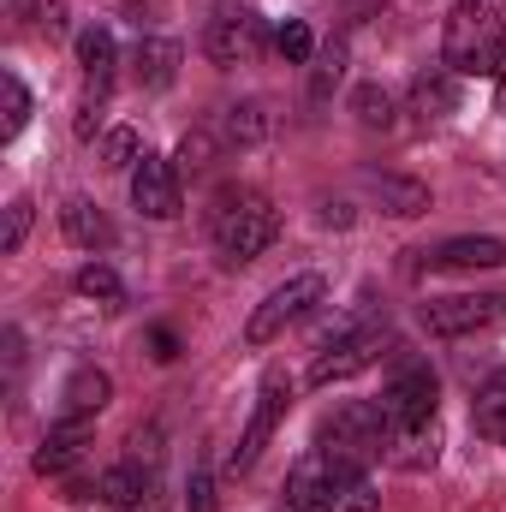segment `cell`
Listing matches in <instances>:
<instances>
[{"instance_id": "19", "label": "cell", "mask_w": 506, "mask_h": 512, "mask_svg": "<svg viewBox=\"0 0 506 512\" xmlns=\"http://www.w3.org/2000/svg\"><path fill=\"white\" fill-rule=\"evenodd\" d=\"M506 245L501 239H447L429 251V268H501Z\"/></svg>"}, {"instance_id": "7", "label": "cell", "mask_w": 506, "mask_h": 512, "mask_svg": "<svg viewBox=\"0 0 506 512\" xmlns=\"http://www.w3.org/2000/svg\"><path fill=\"white\" fill-rule=\"evenodd\" d=\"M429 334L459 340V334H495L506 328V292H459V298H429L423 304Z\"/></svg>"}, {"instance_id": "36", "label": "cell", "mask_w": 506, "mask_h": 512, "mask_svg": "<svg viewBox=\"0 0 506 512\" xmlns=\"http://www.w3.org/2000/svg\"><path fill=\"white\" fill-rule=\"evenodd\" d=\"M495 12H501V18H506V0H495Z\"/></svg>"}, {"instance_id": "12", "label": "cell", "mask_w": 506, "mask_h": 512, "mask_svg": "<svg viewBox=\"0 0 506 512\" xmlns=\"http://www.w3.org/2000/svg\"><path fill=\"white\" fill-rule=\"evenodd\" d=\"M90 435H96V417H66V411H60V423H54V429L42 435V447H36V471H42V477L72 471V465L84 459Z\"/></svg>"}, {"instance_id": "20", "label": "cell", "mask_w": 506, "mask_h": 512, "mask_svg": "<svg viewBox=\"0 0 506 512\" xmlns=\"http://www.w3.org/2000/svg\"><path fill=\"white\" fill-rule=\"evenodd\" d=\"M453 108H459V72H423V78L411 84V114L447 120Z\"/></svg>"}, {"instance_id": "29", "label": "cell", "mask_w": 506, "mask_h": 512, "mask_svg": "<svg viewBox=\"0 0 506 512\" xmlns=\"http://www.w3.org/2000/svg\"><path fill=\"white\" fill-rule=\"evenodd\" d=\"M30 197H12L6 203V227H0V251L12 256V251H24V239H30Z\"/></svg>"}, {"instance_id": "33", "label": "cell", "mask_w": 506, "mask_h": 512, "mask_svg": "<svg viewBox=\"0 0 506 512\" xmlns=\"http://www.w3.org/2000/svg\"><path fill=\"white\" fill-rule=\"evenodd\" d=\"M42 30H48V36H60V30H66V6H60V0H48V6H42Z\"/></svg>"}, {"instance_id": "24", "label": "cell", "mask_w": 506, "mask_h": 512, "mask_svg": "<svg viewBox=\"0 0 506 512\" xmlns=\"http://www.w3.org/2000/svg\"><path fill=\"white\" fill-rule=\"evenodd\" d=\"M221 131H227V143H239V149H256V143L268 137V108H262V102H239V108H227Z\"/></svg>"}, {"instance_id": "37", "label": "cell", "mask_w": 506, "mask_h": 512, "mask_svg": "<svg viewBox=\"0 0 506 512\" xmlns=\"http://www.w3.org/2000/svg\"><path fill=\"white\" fill-rule=\"evenodd\" d=\"M501 72H506V54H501Z\"/></svg>"}, {"instance_id": "11", "label": "cell", "mask_w": 506, "mask_h": 512, "mask_svg": "<svg viewBox=\"0 0 506 512\" xmlns=\"http://www.w3.org/2000/svg\"><path fill=\"white\" fill-rule=\"evenodd\" d=\"M131 203H137V215H149V221H173V215L185 209V197H179V167L161 161V155H143V161L131 167Z\"/></svg>"}, {"instance_id": "23", "label": "cell", "mask_w": 506, "mask_h": 512, "mask_svg": "<svg viewBox=\"0 0 506 512\" xmlns=\"http://www.w3.org/2000/svg\"><path fill=\"white\" fill-rule=\"evenodd\" d=\"M72 286H78V298H96V304H108V310H114V304H126V280H120L108 262H84Z\"/></svg>"}, {"instance_id": "28", "label": "cell", "mask_w": 506, "mask_h": 512, "mask_svg": "<svg viewBox=\"0 0 506 512\" xmlns=\"http://www.w3.org/2000/svg\"><path fill=\"white\" fill-rule=\"evenodd\" d=\"M274 48H280V60L304 66V60L316 54V36H310V24H304V18H286V24L274 30Z\"/></svg>"}, {"instance_id": "3", "label": "cell", "mask_w": 506, "mask_h": 512, "mask_svg": "<svg viewBox=\"0 0 506 512\" xmlns=\"http://www.w3.org/2000/svg\"><path fill=\"white\" fill-rule=\"evenodd\" d=\"M441 54H447V72L471 78V72H501L506 54V18L483 0H459L447 12V36H441Z\"/></svg>"}, {"instance_id": "9", "label": "cell", "mask_w": 506, "mask_h": 512, "mask_svg": "<svg viewBox=\"0 0 506 512\" xmlns=\"http://www.w3.org/2000/svg\"><path fill=\"white\" fill-rule=\"evenodd\" d=\"M286 399H292V376H286V370H268L262 387H256L251 423H245V435H239V447H233V471H251L256 459H262L268 435H274V429H280V417H286Z\"/></svg>"}, {"instance_id": "26", "label": "cell", "mask_w": 506, "mask_h": 512, "mask_svg": "<svg viewBox=\"0 0 506 512\" xmlns=\"http://www.w3.org/2000/svg\"><path fill=\"white\" fill-rule=\"evenodd\" d=\"M340 78H346V42H328V48L316 54V72H310V96H316V102H328Z\"/></svg>"}, {"instance_id": "16", "label": "cell", "mask_w": 506, "mask_h": 512, "mask_svg": "<svg viewBox=\"0 0 506 512\" xmlns=\"http://www.w3.org/2000/svg\"><path fill=\"white\" fill-rule=\"evenodd\" d=\"M370 197L381 203V215H399V221H411V215H429V185H423V179L376 173V179H370Z\"/></svg>"}, {"instance_id": "10", "label": "cell", "mask_w": 506, "mask_h": 512, "mask_svg": "<svg viewBox=\"0 0 506 512\" xmlns=\"http://www.w3.org/2000/svg\"><path fill=\"white\" fill-rule=\"evenodd\" d=\"M381 346H387V334H381V328H364V334H346V340L322 346V352H316V364H310V387L352 382L358 370H370V364L381 358Z\"/></svg>"}, {"instance_id": "1", "label": "cell", "mask_w": 506, "mask_h": 512, "mask_svg": "<svg viewBox=\"0 0 506 512\" xmlns=\"http://www.w3.org/2000/svg\"><path fill=\"white\" fill-rule=\"evenodd\" d=\"M381 495L364 465H346L334 453H304L286 477V512H376Z\"/></svg>"}, {"instance_id": "27", "label": "cell", "mask_w": 506, "mask_h": 512, "mask_svg": "<svg viewBox=\"0 0 506 512\" xmlns=\"http://www.w3.org/2000/svg\"><path fill=\"white\" fill-rule=\"evenodd\" d=\"M0 96H6V120H0V143H12L18 131L30 126V90H24V84H18V78L6 72V78H0Z\"/></svg>"}, {"instance_id": "22", "label": "cell", "mask_w": 506, "mask_h": 512, "mask_svg": "<svg viewBox=\"0 0 506 512\" xmlns=\"http://www.w3.org/2000/svg\"><path fill=\"white\" fill-rule=\"evenodd\" d=\"M114 60H120V48H114V36H108L102 24L78 30V66H84L90 78H114Z\"/></svg>"}, {"instance_id": "32", "label": "cell", "mask_w": 506, "mask_h": 512, "mask_svg": "<svg viewBox=\"0 0 506 512\" xmlns=\"http://www.w3.org/2000/svg\"><path fill=\"white\" fill-rule=\"evenodd\" d=\"M185 501H191V512H215V483H209V471H191Z\"/></svg>"}, {"instance_id": "34", "label": "cell", "mask_w": 506, "mask_h": 512, "mask_svg": "<svg viewBox=\"0 0 506 512\" xmlns=\"http://www.w3.org/2000/svg\"><path fill=\"white\" fill-rule=\"evenodd\" d=\"M155 358H161V364H173V358H179V346H173V334H167V328H155Z\"/></svg>"}, {"instance_id": "13", "label": "cell", "mask_w": 506, "mask_h": 512, "mask_svg": "<svg viewBox=\"0 0 506 512\" xmlns=\"http://www.w3.org/2000/svg\"><path fill=\"white\" fill-rule=\"evenodd\" d=\"M179 42L173 36H143L137 48H131V66H137V84L143 90H167L173 78H179Z\"/></svg>"}, {"instance_id": "18", "label": "cell", "mask_w": 506, "mask_h": 512, "mask_svg": "<svg viewBox=\"0 0 506 512\" xmlns=\"http://www.w3.org/2000/svg\"><path fill=\"white\" fill-rule=\"evenodd\" d=\"M387 459L399 465V471H429L435 459H441V423H417V429H393V447H387Z\"/></svg>"}, {"instance_id": "15", "label": "cell", "mask_w": 506, "mask_h": 512, "mask_svg": "<svg viewBox=\"0 0 506 512\" xmlns=\"http://www.w3.org/2000/svg\"><path fill=\"white\" fill-rule=\"evenodd\" d=\"M96 495L108 501V507H143L149 495H155V465H114V471H102V483H96Z\"/></svg>"}, {"instance_id": "21", "label": "cell", "mask_w": 506, "mask_h": 512, "mask_svg": "<svg viewBox=\"0 0 506 512\" xmlns=\"http://www.w3.org/2000/svg\"><path fill=\"white\" fill-rule=\"evenodd\" d=\"M477 435H489L495 447H506V370H495L483 393H477Z\"/></svg>"}, {"instance_id": "5", "label": "cell", "mask_w": 506, "mask_h": 512, "mask_svg": "<svg viewBox=\"0 0 506 512\" xmlns=\"http://www.w3.org/2000/svg\"><path fill=\"white\" fill-rule=\"evenodd\" d=\"M328 298V280L322 274H292V280H280L262 304L251 310V322H245V340L251 346H268V340H280L292 322H304L316 304Z\"/></svg>"}, {"instance_id": "17", "label": "cell", "mask_w": 506, "mask_h": 512, "mask_svg": "<svg viewBox=\"0 0 506 512\" xmlns=\"http://www.w3.org/2000/svg\"><path fill=\"white\" fill-rule=\"evenodd\" d=\"M60 227H66V239L84 245V251H108V245H114V221H108L90 197H72V203L60 209Z\"/></svg>"}, {"instance_id": "2", "label": "cell", "mask_w": 506, "mask_h": 512, "mask_svg": "<svg viewBox=\"0 0 506 512\" xmlns=\"http://www.w3.org/2000/svg\"><path fill=\"white\" fill-rule=\"evenodd\" d=\"M209 233H215V251H221L227 268H245L280 239V215H274L268 197H256L245 185H227L209 209Z\"/></svg>"}, {"instance_id": "30", "label": "cell", "mask_w": 506, "mask_h": 512, "mask_svg": "<svg viewBox=\"0 0 506 512\" xmlns=\"http://www.w3.org/2000/svg\"><path fill=\"white\" fill-rule=\"evenodd\" d=\"M137 149H143V137L131 126H114L102 137V167H137Z\"/></svg>"}, {"instance_id": "4", "label": "cell", "mask_w": 506, "mask_h": 512, "mask_svg": "<svg viewBox=\"0 0 506 512\" xmlns=\"http://www.w3.org/2000/svg\"><path fill=\"white\" fill-rule=\"evenodd\" d=\"M316 447L334 453V459H346V465H376V459H387L393 423H387L381 399H346V405H334L322 417V429H316Z\"/></svg>"}, {"instance_id": "8", "label": "cell", "mask_w": 506, "mask_h": 512, "mask_svg": "<svg viewBox=\"0 0 506 512\" xmlns=\"http://www.w3.org/2000/svg\"><path fill=\"white\" fill-rule=\"evenodd\" d=\"M435 399H441V382L429 364H399L387 387H381V411L393 429H417V423H435Z\"/></svg>"}, {"instance_id": "31", "label": "cell", "mask_w": 506, "mask_h": 512, "mask_svg": "<svg viewBox=\"0 0 506 512\" xmlns=\"http://www.w3.org/2000/svg\"><path fill=\"white\" fill-rule=\"evenodd\" d=\"M209 155H215V137H209V131H185V143H179L173 167H179V173H203V167H209Z\"/></svg>"}, {"instance_id": "35", "label": "cell", "mask_w": 506, "mask_h": 512, "mask_svg": "<svg viewBox=\"0 0 506 512\" xmlns=\"http://www.w3.org/2000/svg\"><path fill=\"white\" fill-rule=\"evenodd\" d=\"M322 221H328V227H352V215H346V203H322Z\"/></svg>"}, {"instance_id": "14", "label": "cell", "mask_w": 506, "mask_h": 512, "mask_svg": "<svg viewBox=\"0 0 506 512\" xmlns=\"http://www.w3.org/2000/svg\"><path fill=\"white\" fill-rule=\"evenodd\" d=\"M108 399H114V382H108V370H96V364L72 370L66 387H60V411H66V417H96Z\"/></svg>"}, {"instance_id": "6", "label": "cell", "mask_w": 506, "mask_h": 512, "mask_svg": "<svg viewBox=\"0 0 506 512\" xmlns=\"http://www.w3.org/2000/svg\"><path fill=\"white\" fill-rule=\"evenodd\" d=\"M256 48H262V12L239 6V0H215L203 18V54L215 66H245V60H256Z\"/></svg>"}, {"instance_id": "25", "label": "cell", "mask_w": 506, "mask_h": 512, "mask_svg": "<svg viewBox=\"0 0 506 512\" xmlns=\"http://www.w3.org/2000/svg\"><path fill=\"white\" fill-rule=\"evenodd\" d=\"M352 114H358L364 131H387L393 126V96H387L381 84H358V90H352Z\"/></svg>"}]
</instances>
